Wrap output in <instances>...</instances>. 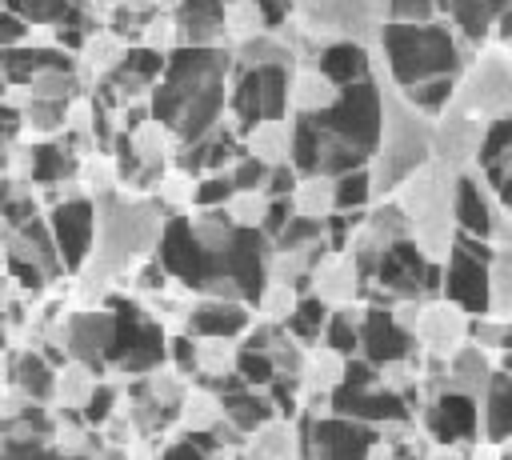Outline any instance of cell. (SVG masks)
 I'll return each mask as SVG.
<instances>
[{"instance_id": "6da1fadb", "label": "cell", "mask_w": 512, "mask_h": 460, "mask_svg": "<svg viewBox=\"0 0 512 460\" xmlns=\"http://www.w3.org/2000/svg\"><path fill=\"white\" fill-rule=\"evenodd\" d=\"M380 92H384V120H380V144L368 160L372 172V196H392L416 168L432 160V116L420 112L380 68Z\"/></svg>"}, {"instance_id": "7a4b0ae2", "label": "cell", "mask_w": 512, "mask_h": 460, "mask_svg": "<svg viewBox=\"0 0 512 460\" xmlns=\"http://www.w3.org/2000/svg\"><path fill=\"white\" fill-rule=\"evenodd\" d=\"M384 56H380V72L396 84V88H408L416 80H428V76H460L464 64L472 60L468 44L456 36V28L440 16V20H428V24H400V20H388L380 44H376Z\"/></svg>"}, {"instance_id": "3957f363", "label": "cell", "mask_w": 512, "mask_h": 460, "mask_svg": "<svg viewBox=\"0 0 512 460\" xmlns=\"http://www.w3.org/2000/svg\"><path fill=\"white\" fill-rule=\"evenodd\" d=\"M392 196L400 200V208L408 216L416 248L432 264H444L448 252L456 248V236H460V228H456V172L428 160Z\"/></svg>"}, {"instance_id": "277c9868", "label": "cell", "mask_w": 512, "mask_h": 460, "mask_svg": "<svg viewBox=\"0 0 512 460\" xmlns=\"http://www.w3.org/2000/svg\"><path fill=\"white\" fill-rule=\"evenodd\" d=\"M296 24H304L320 44L356 40L376 48L388 28V0H296Z\"/></svg>"}, {"instance_id": "5b68a950", "label": "cell", "mask_w": 512, "mask_h": 460, "mask_svg": "<svg viewBox=\"0 0 512 460\" xmlns=\"http://www.w3.org/2000/svg\"><path fill=\"white\" fill-rule=\"evenodd\" d=\"M292 72L296 64H264V68L236 72L228 108H232V128L240 136H248L260 120L292 116Z\"/></svg>"}, {"instance_id": "8992f818", "label": "cell", "mask_w": 512, "mask_h": 460, "mask_svg": "<svg viewBox=\"0 0 512 460\" xmlns=\"http://www.w3.org/2000/svg\"><path fill=\"white\" fill-rule=\"evenodd\" d=\"M328 136L360 148L368 160L380 144V120H384V92H380V76H368V80H356V84H344L336 104L324 108L320 116H312Z\"/></svg>"}, {"instance_id": "52a82bcc", "label": "cell", "mask_w": 512, "mask_h": 460, "mask_svg": "<svg viewBox=\"0 0 512 460\" xmlns=\"http://www.w3.org/2000/svg\"><path fill=\"white\" fill-rule=\"evenodd\" d=\"M452 104L464 112H476L484 120L508 116L512 112V48L496 44V48L472 52L464 72L456 76Z\"/></svg>"}, {"instance_id": "ba28073f", "label": "cell", "mask_w": 512, "mask_h": 460, "mask_svg": "<svg viewBox=\"0 0 512 460\" xmlns=\"http://www.w3.org/2000/svg\"><path fill=\"white\" fill-rule=\"evenodd\" d=\"M492 244L476 240V236H456V248L444 260V284L440 296H448L452 304H460L468 316H484L488 312V280H492Z\"/></svg>"}, {"instance_id": "9c48e42d", "label": "cell", "mask_w": 512, "mask_h": 460, "mask_svg": "<svg viewBox=\"0 0 512 460\" xmlns=\"http://www.w3.org/2000/svg\"><path fill=\"white\" fill-rule=\"evenodd\" d=\"M484 128L488 120L476 112H464L456 104H448L436 120H432V160L444 164L448 172L464 176L480 164V144H484Z\"/></svg>"}, {"instance_id": "30bf717a", "label": "cell", "mask_w": 512, "mask_h": 460, "mask_svg": "<svg viewBox=\"0 0 512 460\" xmlns=\"http://www.w3.org/2000/svg\"><path fill=\"white\" fill-rule=\"evenodd\" d=\"M156 252H160V268L172 272L176 280L196 284V288H204L212 280V252L204 248V240L196 236V224L188 216H168L164 220Z\"/></svg>"}, {"instance_id": "8fae6325", "label": "cell", "mask_w": 512, "mask_h": 460, "mask_svg": "<svg viewBox=\"0 0 512 460\" xmlns=\"http://www.w3.org/2000/svg\"><path fill=\"white\" fill-rule=\"evenodd\" d=\"M472 336V316L452 304L448 296H428L420 304V320H416V340L428 348V356L448 360L460 344H468Z\"/></svg>"}, {"instance_id": "7c38bea8", "label": "cell", "mask_w": 512, "mask_h": 460, "mask_svg": "<svg viewBox=\"0 0 512 460\" xmlns=\"http://www.w3.org/2000/svg\"><path fill=\"white\" fill-rule=\"evenodd\" d=\"M332 412L364 420V424H408L412 420L408 400L384 384H340L332 392Z\"/></svg>"}, {"instance_id": "4fadbf2b", "label": "cell", "mask_w": 512, "mask_h": 460, "mask_svg": "<svg viewBox=\"0 0 512 460\" xmlns=\"http://www.w3.org/2000/svg\"><path fill=\"white\" fill-rule=\"evenodd\" d=\"M424 428L436 444H472L480 440V400L444 388L424 404Z\"/></svg>"}, {"instance_id": "5bb4252c", "label": "cell", "mask_w": 512, "mask_h": 460, "mask_svg": "<svg viewBox=\"0 0 512 460\" xmlns=\"http://www.w3.org/2000/svg\"><path fill=\"white\" fill-rule=\"evenodd\" d=\"M48 228H52V240L60 248V264L64 268H80L88 248H92V236H96V208L88 200H64L52 208L48 216Z\"/></svg>"}, {"instance_id": "9a60e30c", "label": "cell", "mask_w": 512, "mask_h": 460, "mask_svg": "<svg viewBox=\"0 0 512 460\" xmlns=\"http://www.w3.org/2000/svg\"><path fill=\"white\" fill-rule=\"evenodd\" d=\"M416 348V336L404 332L392 316V308L384 304H372L364 312V324H360V356H368L372 364H388V360H408Z\"/></svg>"}, {"instance_id": "2e32d148", "label": "cell", "mask_w": 512, "mask_h": 460, "mask_svg": "<svg viewBox=\"0 0 512 460\" xmlns=\"http://www.w3.org/2000/svg\"><path fill=\"white\" fill-rule=\"evenodd\" d=\"M496 192L488 188L484 172L472 168L464 176H456V228L464 236L488 240L492 244V216H496Z\"/></svg>"}, {"instance_id": "e0dca14e", "label": "cell", "mask_w": 512, "mask_h": 460, "mask_svg": "<svg viewBox=\"0 0 512 460\" xmlns=\"http://www.w3.org/2000/svg\"><path fill=\"white\" fill-rule=\"evenodd\" d=\"M360 280H364V276H360L352 252H336V248H328V252L316 260L312 276H308V292L320 296L328 308H340V304H352V300H356Z\"/></svg>"}, {"instance_id": "ac0fdd59", "label": "cell", "mask_w": 512, "mask_h": 460, "mask_svg": "<svg viewBox=\"0 0 512 460\" xmlns=\"http://www.w3.org/2000/svg\"><path fill=\"white\" fill-rule=\"evenodd\" d=\"M172 16H176L180 44L212 48L228 36V0H180Z\"/></svg>"}, {"instance_id": "d6986e66", "label": "cell", "mask_w": 512, "mask_h": 460, "mask_svg": "<svg viewBox=\"0 0 512 460\" xmlns=\"http://www.w3.org/2000/svg\"><path fill=\"white\" fill-rule=\"evenodd\" d=\"M508 4H512V0H444V20L456 28V36H460L472 52H480L484 40H488L492 28H496V16H500Z\"/></svg>"}, {"instance_id": "ffe728a7", "label": "cell", "mask_w": 512, "mask_h": 460, "mask_svg": "<svg viewBox=\"0 0 512 460\" xmlns=\"http://www.w3.org/2000/svg\"><path fill=\"white\" fill-rule=\"evenodd\" d=\"M316 68H320L328 80H336L340 88L376 76L372 48H368V44H356V40H328V44L320 48V56H316Z\"/></svg>"}, {"instance_id": "44dd1931", "label": "cell", "mask_w": 512, "mask_h": 460, "mask_svg": "<svg viewBox=\"0 0 512 460\" xmlns=\"http://www.w3.org/2000/svg\"><path fill=\"white\" fill-rule=\"evenodd\" d=\"M112 340H116V312H84L68 324V348L84 364H96L100 356H108Z\"/></svg>"}, {"instance_id": "7402d4cb", "label": "cell", "mask_w": 512, "mask_h": 460, "mask_svg": "<svg viewBox=\"0 0 512 460\" xmlns=\"http://www.w3.org/2000/svg\"><path fill=\"white\" fill-rule=\"evenodd\" d=\"M480 436L488 444H504L512 436V372L496 368L488 392L480 396Z\"/></svg>"}, {"instance_id": "603a6c76", "label": "cell", "mask_w": 512, "mask_h": 460, "mask_svg": "<svg viewBox=\"0 0 512 460\" xmlns=\"http://www.w3.org/2000/svg\"><path fill=\"white\" fill-rule=\"evenodd\" d=\"M248 328V312H244V300H220V296H208L204 304L192 308L188 316V332L192 336H240Z\"/></svg>"}, {"instance_id": "cb8c5ba5", "label": "cell", "mask_w": 512, "mask_h": 460, "mask_svg": "<svg viewBox=\"0 0 512 460\" xmlns=\"http://www.w3.org/2000/svg\"><path fill=\"white\" fill-rule=\"evenodd\" d=\"M492 360H488V348H480L476 340L472 344H460L452 356H448V388L480 400L488 392V380H492Z\"/></svg>"}, {"instance_id": "d4e9b609", "label": "cell", "mask_w": 512, "mask_h": 460, "mask_svg": "<svg viewBox=\"0 0 512 460\" xmlns=\"http://www.w3.org/2000/svg\"><path fill=\"white\" fill-rule=\"evenodd\" d=\"M340 96V84L328 80L316 64H296L292 72V112L296 116H320Z\"/></svg>"}, {"instance_id": "484cf974", "label": "cell", "mask_w": 512, "mask_h": 460, "mask_svg": "<svg viewBox=\"0 0 512 460\" xmlns=\"http://www.w3.org/2000/svg\"><path fill=\"white\" fill-rule=\"evenodd\" d=\"M44 68H72V60L56 48H0V72L8 84H32V76H40Z\"/></svg>"}, {"instance_id": "4316f807", "label": "cell", "mask_w": 512, "mask_h": 460, "mask_svg": "<svg viewBox=\"0 0 512 460\" xmlns=\"http://www.w3.org/2000/svg\"><path fill=\"white\" fill-rule=\"evenodd\" d=\"M292 124H296V116L260 120V124L244 136V148H248L252 156H260L268 168H276V164H292Z\"/></svg>"}, {"instance_id": "83f0119b", "label": "cell", "mask_w": 512, "mask_h": 460, "mask_svg": "<svg viewBox=\"0 0 512 460\" xmlns=\"http://www.w3.org/2000/svg\"><path fill=\"white\" fill-rule=\"evenodd\" d=\"M304 388L308 392H336L340 384H344V376H348V352H340V348H332V344H316L308 356H304Z\"/></svg>"}, {"instance_id": "f1b7e54d", "label": "cell", "mask_w": 512, "mask_h": 460, "mask_svg": "<svg viewBox=\"0 0 512 460\" xmlns=\"http://www.w3.org/2000/svg\"><path fill=\"white\" fill-rule=\"evenodd\" d=\"M296 216H312V220H328L336 212V180L324 172H308L300 176L296 192H292Z\"/></svg>"}, {"instance_id": "f546056e", "label": "cell", "mask_w": 512, "mask_h": 460, "mask_svg": "<svg viewBox=\"0 0 512 460\" xmlns=\"http://www.w3.org/2000/svg\"><path fill=\"white\" fill-rule=\"evenodd\" d=\"M328 316H332V308L320 300V296H300V304L292 308V316L284 320V332L288 336H296L300 344H316V340H324V328H328Z\"/></svg>"}, {"instance_id": "4dcf8cb0", "label": "cell", "mask_w": 512, "mask_h": 460, "mask_svg": "<svg viewBox=\"0 0 512 460\" xmlns=\"http://www.w3.org/2000/svg\"><path fill=\"white\" fill-rule=\"evenodd\" d=\"M492 280H488V316L512 320V244L492 252Z\"/></svg>"}, {"instance_id": "1f68e13d", "label": "cell", "mask_w": 512, "mask_h": 460, "mask_svg": "<svg viewBox=\"0 0 512 460\" xmlns=\"http://www.w3.org/2000/svg\"><path fill=\"white\" fill-rule=\"evenodd\" d=\"M364 312L368 308H360V304H340V308H332V316H328V328H324V344H332V348H340V352H360V324H364Z\"/></svg>"}, {"instance_id": "d6a6232c", "label": "cell", "mask_w": 512, "mask_h": 460, "mask_svg": "<svg viewBox=\"0 0 512 460\" xmlns=\"http://www.w3.org/2000/svg\"><path fill=\"white\" fill-rule=\"evenodd\" d=\"M420 112H428L432 120L452 104V96H456V76H428V80H416V84H408V88H400Z\"/></svg>"}, {"instance_id": "836d02e7", "label": "cell", "mask_w": 512, "mask_h": 460, "mask_svg": "<svg viewBox=\"0 0 512 460\" xmlns=\"http://www.w3.org/2000/svg\"><path fill=\"white\" fill-rule=\"evenodd\" d=\"M296 304H300L296 284H292V280H280V276H268V284H264V288H260V296H256L260 316H264V320H272V324L288 320Z\"/></svg>"}, {"instance_id": "e575fe53", "label": "cell", "mask_w": 512, "mask_h": 460, "mask_svg": "<svg viewBox=\"0 0 512 460\" xmlns=\"http://www.w3.org/2000/svg\"><path fill=\"white\" fill-rule=\"evenodd\" d=\"M372 200L376 196H372V172H368V164L336 176V212H364Z\"/></svg>"}, {"instance_id": "d590c367", "label": "cell", "mask_w": 512, "mask_h": 460, "mask_svg": "<svg viewBox=\"0 0 512 460\" xmlns=\"http://www.w3.org/2000/svg\"><path fill=\"white\" fill-rule=\"evenodd\" d=\"M196 352H200V372H208L212 380H224L228 372H236V356L240 348L224 336H196Z\"/></svg>"}, {"instance_id": "8d00e7d4", "label": "cell", "mask_w": 512, "mask_h": 460, "mask_svg": "<svg viewBox=\"0 0 512 460\" xmlns=\"http://www.w3.org/2000/svg\"><path fill=\"white\" fill-rule=\"evenodd\" d=\"M72 168H76V160H72L68 148L40 144V148H32V172H28V180H36V184H56V180L72 176Z\"/></svg>"}, {"instance_id": "74e56055", "label": "cell", "mask_w": 512, "mask_h": 460, "mask_svg": "<svg viewBox=\"0 0 512 460\" xmlns=\"http://www.w3.org/2000/svg\"><path fill=\"white\" fill-rule=\"evenodd\" d=\"M248 456H252V460H296V436H292V428L268 420V424L256 432Z\"/></svg>"}, {"instance_id": "f35d334b", "label": "cell", "mask_w": 512, "mask_h": 460, "mask_svg": "<svg viewBox=\"0 0 512 460\" xmlns=\"http://www.w3.org/2000/svg\"><path fill=\"white\" fill-rule=\"evenodd\" d=\"M224 420V400L212 392H192L184 404V424L192 432H216V424Z\"/></svg>"}, {"instance_id": "ab89813d", "label": "cell", "mask_w": 512, "mask_h": 460, "mask_svg": "<svg viewBox=\"0 0 512 460\" xmlns=\"http://www.w3.org/2000/svg\"><path fill=\"white\" fill-rule=\"evenodd\" d=\"M236 196L232 172H204L192 188V204L196 208H228V200Z\"/></svg>"}, {"instance_id": "60d3db41", "label": "cell", "mask_w": 512, "mask_h": 460, "mask_svg": "<svg viewBox=\"0 0 512 460\" xmlns=\"http://www.w3.org/2000/svg\"><path fill=\"white\" fill-rule=\"evenodd\" d=\"M268 204H272V196H268L264 188L236 192V196L228 200V216H232L240 228H260V224H264V216H268Z\"/></svg>"}, {"instance_id": "b9f144b4", "label": "cell", "mask_w": 512, "mask_h": 460, "mask_svg": "<svg viewBox=\"0 0 512 460\" xmlns=\"http://www.w3.org/2000/svg\"><path fill=\"white\" fill-rule=\"evenodd\" d=\"M236 372H240L252 388H268V384L280 376L276 360H272L264 348H240V356H236Z\"/></svg>"}, {"instance_id": "7bdbcfd3", "label": "cell", "mask_w": 512, "mask_h": 460, "mask_svg": "<svg viewBox=\"0 0 512 460\" xmlns=\"http://www.w3.org/2000/svg\"><path fill=\"white\" fill-rule=\"evenodd\" d=\"M72 88H76L72 68H44L40 76H32L28 96H36V100H64V104H68Z\"/></svg>"}, {"instance_id": "ee69618b", "label": "cell", "mask_w": 512, "mask_h": 460, "mask_svg": "<svg viewBox=\"0 0 512 460\" xmlns=\"http://www.w3.org/2000/svg\"><path fill=\"white\" fill-rule=\"evenodd\" d=\"M12 12H20L28 24H60L72 12V0H4Z\"/></svg>"}, {"instance_id": "f6af8a7d", "label": "cell", "mask_w": 512, "mask_h": 460, "mask_svg": "<svg viewBox=\"0 0 512 460\" xmlns=\"http://www.w3.org/2000/svg\"><path fill=\"white\" fill-rule=\"evenodd\" d=\"M16 384H20L28 396H36V400H40V396H48V392H52V372H48V364H44L40 356H32V352H28V356H20V360H16Z\"/></svg>"}, {"instance_id": "bcb514c9", "label": "cell", "mask_w": 512, "mask_h": 460, "mask_svg": "<svg viewBox=\"0 0 512 460\" xmlns=\"http://www.w3.org/2000/svg\"><path fill=\"white\" fill-rule=\"evenodd\" d=\"M256 32H268L264 28V16L256 8V0H228V36L236 40H248Z\"/></svg>"}, {"instance_id": "7dc6e473", "label": "cell", "mask_w": 512, "mask_h": 460, "mask_svg": "<svg viewBox=\"0 0 512 460\" xmlns=\"http://www.w3.org/2000/svg\"><path fill=\"white\" fill-rule=\"evenodd\" d=\"M108 20H112V36H144V28H148V20H152V8H144V4H136V0H128V4H116L112 12H108Z\"/></svg>"}, {"instance_id": "c3c4849f", "label": "cell", "mask_w": 512, "mask_h": 460, "mask_svg": "<svg viewBox=\"0 0 512 460\" xmlns=\"http://www.w3.org/2000/svg\"><path fill=\"white\" fill-rule=\"evenodd\" d=\"M444 16V0H388V20L400 24H428Z\"/></svg>"}, {"instance_id": "681fc988", "label": "cell", "mask_w": 512, "mask_h": 460, "mask_svg": "<svg viewBox=\"0 0 512 460\" xmlns=\"http://www.w3.org/2000/svg\"><path fill=\"white\" fill-rule=\"evenodd\" d=\"M228 172H232V184H236V192H252V188H264V180H268V172H272V168H268L260 156H252V152L244 148Z\"/></svg>"}, {"instance_id": "f907efd6", "label": "cell", "mask_w": 512, "mask_h": 460, "mask_svg": "<svg viewBox=\"0 0 512 460\" xmlns=\"http://www.w3.org/2000/svg\"><path fill=\"white\" fill-rule=\"evenodd\" d=\"M64 116H68L64 100H36V96H28L24 120H28L32 128H40V132H52V128H60V124H64Z\"/></svg>"}, {"instance_id": "816d5d0a", "label": "cell", "mask_w": 512, "mask_h": 460, "mask_svg": "<svg viewBox=\"0 0 512 460\" xmlns=\"http://www.w3.org/2000/svg\"><path fill=\"white\" fill-rule=\"evenodd\" d=\"M144 44H148V48H160V52L180 48L176 16H152V20H148V28H144Z\"/></svg>"}, {"instance_id": "f5cc1de1", "label": "cell", "mask_w": 512, "mask_h": 460, "mask_svg": "<svg viewBox=\"0 0 512 460\" xmlns=\"http://www.w3.org/2000/svg\"><path fill=\"white\" fill-rule=\"evenodd\" d=\"M296 184H300V172H296L292 164H276V168L268 172V180H264V192L276 200V196H292Z\"/></svg>"}, {"instance_id": "db71d44e", "label": "cell", "mask_w": 512, "mask_h": 460, "mask_svg": "<svg viewBox=\"0 0 512 460\" xmlns=\"http://www.w3.org/2000/svg\"><path fill=\"white\" fill-rule=\"evenodd\" d=\"M24 40H28V20H24L20 12L4 8V12H0V48H16V44H24Z\"/></svg>"}, {"instance_id": "11a10c76", "label": "cell", "mask_w": 512, "mask_h": 460, "mask_svg": "<svg viewBox=\"0 0 512 460\" xmlns=\"http://www.w3.org/2000/svg\"><path fill=\"white\" fill-rule=\"evenodd\" d=\"M172 360H176L180 372H196L200 368V352H196V336L192 332L172 340Z\"/></svg>"}, {"instance_id": "9f6ffc18", "label": "cell", "mask_w": 512, "mask_h": 460, "mask_svg": "<svg viewBox=\"0 0 512 460\" xmlns=\"http://www.w3.org/2000/svg\"><path fill=\"white\" fill-rule=\"evenodd\" d=\"M112 400H116V392H112L108 384H96V388H92V396L84 400V416H88L92 424H100V420L108 416V408H112Z\"/></svg>"}, {"instance_id": "6f0895ef", "label": "cell", "mask_w": 512, "mask_h": 460, "mask_svg": "<svg viewBox=\"0 0 512 460\" xmlns=\"http://www.w3.org/2000/svg\"><path fill=\"white\" fill-rule=\"evenodd\" d=\"M92 388H96V384H92V380H84V368H72V372L64 376V396H68L76 408H84V400L92 396Z\"/></svg>"}, {"instance_id": "680465c9", "label": "cell", "mask_w": 512, "mask_h": 460, "mask_svg": "<svg viewBox=\"0 0 512 460\" xmlns=\"http://www.w3.org/2000/svg\"><path fill=\"white\" fill-rule=\"evenodd\" d=\"M204 452H208V448H204L200 440H192V444H172V448L164 452V460H208Z\"/></svg>"}, {"instance_id": "91938a15", "label": "cell", "mask_w": 512, "mask_h": 460, "mask_svg": "<svg viewBox=\"0 0 512 460\" xmlns=\"http://www.w3.org/2000/svg\"><path fill=\"white\" fill-rule=\"evenodd\" d=\"M152 392H156L160 400H176V396H180V384H176L172 376L160 380V372H156V376H152Z\"/></svg>"}, {"instance_id": "94428289", "label": "cell", "mask_w": 512, "mask_h": 460, "mask_svg": "<svg viewBox=\"0 0 512 460\" xmlns=\"http://www.w3.org/2000/svg\"><path fill=\"white\" fill-rule=\"evenodd\" d=\"M4 460H52L48 452H40V448H4Z\"/></svg>"}, {"instance_id": "6125c7cd", "label": "cell", "mask_w": 512, "mask_h": 460, "mask_svg": "<svg viewBox=\"0 0 512 460\" xmlns=\"http://www.w3.org/2000/svg\"><path fill=\"white\" fill-rule=\"evenodd\" d=\"M424 460H464V456L456 452V444H432V448L424 452Z\"/></svg>"}, {"instance_id": "be15d7a7", "label": "cell", "mask_w": 512, "mask_h": 460, "mask_svg": "<svg viewBox=\"0 0 512 460\" xmlns=\"http://www.w3.org/2000/svg\"><path fill=\"white\" fill-rule=\"evenodd\" d=\"M508 212H512V200H508Z\"/></svg>"}, {"instance_id": "e7e4bbea", "label": "cell", "mask_w": 512, "mask_h": 460, "mask_svg": "<svg viewBox=\"0 0 512 460\" xmlns=\"http://www.w3.org/2000/svg\"><path fill=\"white\" fill-rule=\"evenodd\" d=\"M508 460H512V456H508Z\"/></svg>"}]
</instances>
